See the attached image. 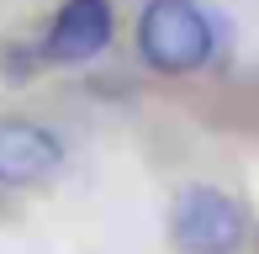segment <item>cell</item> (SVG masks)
<instances>
[{
  "label": "cell",
  "mask_w": 259,
  "mask_h": 254,
  "mask_svg": "<svg viewBox=\"0 0 259 254\" xmlns=\"http://www.w3.org/2000/svg\"><path fill=\"white\" fill-rule=\"evenodd\" d=\"M138 53L164 74H191L211 59V21L196 0H154L138 16Z\"/></svg>",
  "instance_id": "6da1fadb"
},
{
  "label": "cell",
  "mask_w": 259,
  "mask_h": 254,
  "mask_svg": "<svg viewBox=\"0 0 259 254\" xmlns=\"http://www.w3.org/2000/svg\"><path fill=\"white\" fill-rule=\"evenodd\" d=\"M169 233L185 254H238L249 238V217L233 196L211 186H185L169 206Z\"/></svg>",
  "instance_id": "7a4b0ae2"
},
{
  "label": "cell",
  "mask_w": 259,
  "mask_h": 254,
  "mask_svg": "<svg viewBox=\"0 0 259 254\" xmlns=\"http://www.w3.org/2000/svg\"><path fill=\"white\" fill-rule=\"evenodd\" d=\"M111 0H64L48 27V59L53 64H85L111 43Z\"/></svg>",
  "instance_id": "3957f363"
},
{
  "label": "cell",
  "mask_w": 259,
  "mask_h": 254,
  "mask_svg": "<svg viewBox=\"0 0 259 254\" xmlns=\"http://www.w3.org/2000/svg\"><path fill=\"white\" fill-rule=\"evenodd\" d=\"M64 148L37 122H0V186H42L58 175Z\"/></svg>",
  "instance_id": "277c9868"
}]
</instances>
